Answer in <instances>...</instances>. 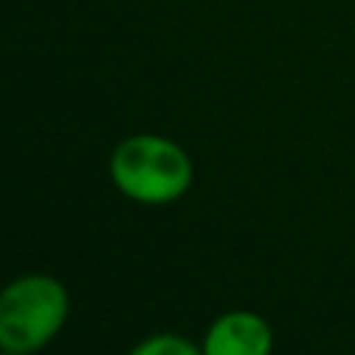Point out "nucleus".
Listing matches in <instances>:
<instances>
[{"mask_svg":"<svg viewBox=\"0 0 355 355\" xmlns=\"http://www.w3.org/2000/svg\"><path fill=\"white\" fill-rule=\"evenodd\" d=\"M116 190L141 206H168L193 187V162L181 144L159 135H131L112 150Z\"/></svg>","mask_w":355,"mask_h":355,"instance_id":"1","label":"nucleus"},{"mask_svg":"<svg viewBox=\"0 0 355 355\" xmlns=\"http://www.w3.org/2000/svg\"><path fill=\"white\" fill-rule=\"evenodd\" d=\"M69 321V290L50 275H22L0 290V349L35 355Z\"/></svg>","mask_w":355,"mask_h":355,"instance_id":"2","label":"nucleus"},{"mask_svg":"<svg viewBox=\"0 0 355 355\" xmlns=\"http://www.w3.org/2000/svg\"><path fill=\"white\" fill-rule=\"evenodd\" d=\"M200 349L202 355H271L275 331L259 312L234 309L209 324Z\"/></svg>","mask_w":355,"mask_h":355,"instance_id":"3","label":"nucleus"},{"mask_svg":"<svg viewBox=\"0 0 355 355\" xmlns=\"http://www.w3.org/2000/svg\"><path fill=\"white\" fill-rule=\"evenodd\" d=\"M128 355H202V349L178 334H153V337L141 340Z\"/></svg>","mask_w":355,"mask_h":355,"instance_id":"4","label":"nucleus"},{"mask_svg":"<svg viewBox=\"0 0 355 355\" xmlns=\"http://www.w3.org/2000/svg\"><path fill=\"white\" fill-rule=\"evenodd\" d=\"M0 355H22V352H10V349H0Z\"/></svg>","mask_w":355,"mask_h":355,"instance_id":"5","label":"nucleus"}]
</instances>
